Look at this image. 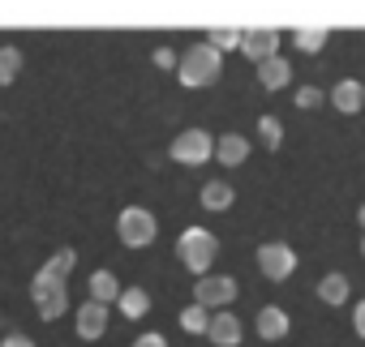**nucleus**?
<instances>
[{"label":"nucleus","mask_w":365,"mask_h":347,"mask_svg":"<svg viewBox=\"0 0 365 347\" xmlns=\"http://www.w3.org/2000/svg\"><path fill=\"white\" fill-rule=\"evenodd\" d=\"M241 35H245V31H237V26H215L207 43H211L215 52H224V48H241Z\"/></svg>","instance_id":"5701e85b"},{"label":"nucleus","mask_w":365,"mask_h":347,"mask_svg":"<svg viewBox=\"0 0 365 347\" xmlns=\"http://www.w3.org/2000/svg\"><path fill=\"white\" fill-rule=\"evenodd\" d=\"M133 347H168V338L150 330V334H138V338H133Z\"/></svg>","instance_id":"bb28decb"},{"label":"nucleus","mask_w":365,"mask_h":347,"mask_svg":"<svg viewBox=\"0 0 365 347\" xmlns=\"http://www.w3.org/2000/svg\"><path fill=\"white\" fill-rule=\"evenodd\" d=\"M35 309H39V317H43V321H56V317L69 309V292H65V287L39 292V296H35Z\"/></svg>","instance_id":"4468645a"},{"label":"nucleus","mask_w":365,"mask_h":347,"mask_svg":"<svg viewBox=\"0 0 365 347\" xmlns=\"http://www.w3.org/2000/svg\"><path fill=\"white\" fill-rule=\"evenodd\" d=\"M232 300H237V279H228V274H202L194 287V304H202V309H224Z\"/></svg>","instance_id":"423d86ee"},{"label":"nucleus","mask_w":365,"mask_h":347,"mask_svg":"<svg viewBox=\"0 0 365 347\" xmlns=\"http://www.w3.org/2000/svg\"><path fill=\"white\" fill-rule=\"evenodd\" d=\"M220 73H224V52H215L211 43H194L185 56H180V65H176L180 86H190V90L220 82Z\"/></svg>","instance_id":"f257e3e1"},{"label":"nucleus","mask_w":365,"mask_h":347,"mask_svg":"<svg viewBox=\"0 0 365 347\" xmlns=\"http://www.w3.org/2000/svg\"><path fill=\"white\" fill-rule=\"evenodd\" d=\"M258 334H262L267 343L284 338V334H288V313H284V309H275V304H267V309L258 313Z\"/></svg>","instance_id":"ddd939ff"},{"label":"nucleus","mask_w":365,"mask_h":347,"mask_svg":"<svg viewBox=\"0 0 365 347\" xmlns=\"http://www.w3.org/2000/svg\"><path fill=\"white\" fill-rule=\"evenodd\" d=\"M211 154H215V137H211L207 129H185V133L172 142V159H176V163H185V167L207 163Z\"/></svg>","instance_id":"20e7f679"},{"label":"nucleus","mask_w":365,"mask_h":347,"mask_svg":"<svg viewBox=\"0 0 365 347\" xmlns=\"http://www.w3.org/2000/svg\"><path fill=\"white\" fill-rule=\"evenodd\" d=\"M258 137H262V142L275 150V146L284 142V124H279L275 116H258Z\"/></svg>","instance_id":"b1692460"},{"label":"nucleus","mask_w":365,"mask_h":347,"mask_svg":"<svg viewBox=\"0 0 365 347\" xmlns=\"http://www.w3.org/2000/svg\"><path fill=\"white\" fill-rule=\"evenodd\" d=\"M103 330H108V304L86 300V304L78 309V334H82V338H103Z\"/></svg>","instance_id":"6e6552de"},{"label":"nucleus","mask_w":365,"mask_h":347,"mask_svg":"<svg viewBox=\"0 0 365 347\" xmlns=\"http://www.w3.org/2000/svg\"><path fill=\"white\" fill-rule=\"evenodd\" d=\"M198 198H202L207 210H228V206H232V185H228V181H207Z\"/></svg>","instance_id":"f3484780"},{"label":"nucleus","mask_w":365,"mask_h":347,"mask_svg":"<svg viewBox=\"0 0 365 347\" xmlns=\"http://www.w3.org/2000/svg\"><path fill=\"white\" fill-rule=\"evenodd\" d=\"M155 232H159V223H155V215L142 210V206H125L120 219H116V236H120V245H129V249H146V245L155 240Z\"/></svg>","instance_id":"7ed1b4c3"},{"label":"nucleus","mask_w":365,"mask_h":347,"mask_svg":"<svg viewBox=\"0 0 365 347\" xmlns=\"http://www.w3.org/2000/svg\"><path fill=\"white\" fill-rule=\"evenodd\" d=\"M258 270H262L271 283H284V279L297 270V253H292L284 240H267V245L258 249Z\"/></svg>","instance_id":"39448f33"},{"label":"nucleus","mask_w":365,"mask_h":347,"mask_svg":"<svg viewBox=\"0 0 365 347\" xmlns=\"http://www.w3.org/2000/svg\"><path fill=\"white\" fill-rule=\"evenodd\" d=\"M258 82H262L267 90H279V86H288V82H292V65H288L284 56H271V60H262V65H258Z\"/></svg>","instance_id":"9b49d317"},{"label":"nucleus","mask_w":365,"mask_h":347,"mask_svg":"<svg viewBox=\"0 0 365 347\" xmlns=\"http://www.w3.org/2000/svg\"><path fill=\"white\" fill-rule=\"evenodd\" d=\"M361 257H365V240H361Z\"/></svg>","instance_id":"7c9ffc66"},{"label":"nucleus","mask_w":365,"mask_h":347,"mask_svg":"<svg viewBox=\"0 0 365 347\" xmlns=\"http://www.w3.org/2000/svg\"><path fill=\"white\" fill-rule=\"evenodd\" d=\"M155 65H159V69H176V65H180V56H176L172 48H155Z\"/></svg>","instance_id":"a878e982"},{"label":"nucleus","mask_w":365,"mask_h":347,"mask_svg":"<svg viewBox=\"0 0 365 347\" xmlns=\"http://www.w3.org/2000/svg\"><path fill=\"white\" fill-rule=\"evenodd\" d=\"M327 35H331L327 26H301V31H297V48H301V52H322Z\"/></svg>","instance_id":"aec40b11"},{"label":"nucleus","mask_w":365,"mask_h":347,"mask_svg":"<svg viewBox=\"0 0 365 347\" xmlns=\"http://www.w3.org/2000/svg\"><path fill=\"white\" fill-rule=\"evenodd\" d=\"M352 326H356V334L365 338V300H361V304L352 309Z\"/></svg>","instance_id":"cd10ccee"},{"label":"nucleus","mask_w":365,"mask_h":347,"mask_svg":"<svg viewBox=\"0 0 365 347\" xmlns=\"http://www.w3.org/2000/svg\"><path fill=\"white\" fill-rule=\"evenodd\" d=\"M207 338H211L215 347H237V343H241V321H237L232 313H215L211 326H207Z\"/></svg>","instance_id":"9d476101"},{"label":"nucleus","mask_w":365,"mask_h":347,"mask_svg":"<svg viewBox=\"0 0 365 347\" xmlns=\"http://www.w3.org/2000/svg\"><path fill=\"white\" fill-rule=\"evenodd\" d=\"M318 296H322L327 304H344V300H348V279H344V274H327V279L318 283Z\"/></svg>","instance_id":"a211bd4d"},{"label":"nucleus","mask_w":365,"mask_h":347,"mask_svg":"<svg viewBox=\"0 0 365 347\" xmlns=\"http://www.w3.org/2000/svg\"><path fill=\"white\" fill-rule=\"evenodd\" d=\"M215 159H220L224 167H241V163L250 159V142H245L241 133H224V137H215Z\"/></svg>","instance_id":"1a4fd4ad"},{"label":"nucleus","mask_w":365,"mask_h":347,"mask_svg":"<svg viewBox=\"0 0 365 347\" xmlns=\"http://www.w3.org/2000/svg\"><path fill=\"white\" fill-rule=\"evenodd\" d=\"M318 103H322V90H318V86H301V90H297V107L309 112V107H318Z\"/></svg>","instance_id":"393cba45"},{"label":"nucleus","mask_w":365,"mask_h":347,"mask_svg":"<svg viewBox=\"0 0 365 347\" xmlns=\"http://www.w3.org/2000/svg\"><path fill=\"white\" fill-rule=\"evenodd\" d=\"M176 253H180V262H185L202 279L211 270V262L220 257V240L207 228H185V232H180V240H176Z\"/></svg>","instance_id":"f03ea898"},{"label":"nucleus","mask_w":365,"mask_h":347,"mask_svg":"<svg viewBox=\"0 0 365 347\" xmlns=\"http://www.w3.org/2000/svg\"><path fill=\"white\" fill-rule=\"evenodd\" d=\"M73 266H78V253H73V249H61V253L43 266V274H52V279H61V283H65V274H69Z\"/></svg>","instance_id":"4be33fe9"},{"label":"nucleus","mask_w":365,"mask_h":347,"mask_svg":"<svg viewBox=\"0 0 365 347\" xmlns=\"http://www.w3.org/2000/svg\"><path fill=\"white\" fill-rule=\"evenodd\" d=\"M356 219H361V228H365V206H361V210H356Z\"/></svg>","instance_id":"c756f323"},{"label":"nucleus","mask_w":365,"mask_h":347,"mask_svg":"<svg viewBox=\"0 0 365 347\" xmlns=\"http://www.w3.org/2000/svg\"><path fill=\"white\" fill-rule=\"evenodd\" d=\"M91 300H99V304L120 300V283H116L112 270H95V274H91Z\"/></svg>","instance_id":"2eb2a0df"},{"label":"nucleus","mask_w":365,"mask_h":347,"mask_svg":"<svg viewBox=\"0 0 365 347\" xmlns=\"http://www.w3.org/2000/svg\"><path fill=\"white\" fill-rule=\"evenodd\" d=\"M241 52L250 56V60H271V56H279V35L275 31H267V26H258V31H245L241 35Z\"/></svg>","instance_id":"0eeeda50"},{"label":"nucleus","mask_w":365,"mask_h":347,"mask_svg":"<svg viewBox=\"0 0 365 347\" xmlns=\"http://www.w3.org/2000/svg\"><path fill=\"white\" fill-rule=\"evenodd\" d=\"M116 304H120V313H125L129 321H138V317L150 313V296H146L142 287H120V300H116Z\"/></svg>","instance_id":"dca6fc26"},{"label":"nucleus","mask_w":365,"mask_h":347,"mask_svg":"<svg viewBox=\"0 0 365 347\" xmlns=\"http://www.w3.org/2000/svg\"><path fill=\"white\" fill-rule=\"evenodd\" d=\"M331 103H335L339 112H348V116H352V112H361V103H365V86H361V82H352V78H344V82L331 90Z\"/></svg>","instance_id":"f8f14e48"},{"label":"nucleus","mask_w":365,"mask_h":347,"mask_svg":"<svg viewBox=\"0 0 365 347\" xmlns=\"http://www.w3.org/2000/svg\"><path fill=\"white\" fill-rule=\"evenodd\" d=\"M0 347H35V343H31V338H26V334H9V338H5V343H0Z\"/></svg>","instance_id":"c85d7f7f"},{"label":"nucleus","mask_w":365,"mask_h":347,"mask_svg":"<svg viewBox=\"0 0 365 347\" xmlns=\"http://www.w3.org/2000/svg\"><path fill=\"white\" fill-rule=\"evenodd\" d=\"M22 73V52L18 48H0V86H9Z\"/></svg>","instance_id":"6ab92c4d"},{"label":"nucleus","mask_w":365,"mask_h":347,"mask_svg":"<svg viewBox=\"0 0 365 347\" xmlns=\"http://www.w3.org/2000/svg\"><path fill=\"white\" fill-rule=\"evenodd\" d=\"M180 326H185L190 334H207V326H211V313H207L202 304H190L185 313H180Z\"/></svg>","instance_id":"412c9836"}]
</instances>
